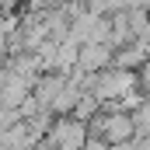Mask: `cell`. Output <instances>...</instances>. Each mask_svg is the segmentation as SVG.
Wrapping results in <instances>:
<instances>
[{
  "label": "cell",
  "mask_w": 150,
  "mask_h": 150,
  "mask_svg": "<svg viewBox=\"0 0 150 150\" xmlns=\"http://www.w3.org/2000/svg\"><path fill=\"white\" fill-rule=\"evenodd\" d=\"M150 56V45L143 42H126V45H115L112 49V67L115 70H129V74H136L140 67H143V59Z\"/></svg>",
  "instance_id": "277c9868"
},
{
  "label": "cell",
  "mask_w": 150,
  "mask_h": 150,
  "mask_svg": "<svg viewBox=\"0 0 150 150\" xmlns=\"http://www.w3.org/2000/svg\"><path fill=\"white\" fill-rule=\"evenodd\" d=\"M80 150H108V143H105L101 136H87V140H84V147H80Z\"/></svg>",
  "instance_id": "8992f818"
},
{
  "label": "cell",
  "mask_w": 150,
  "mask_h": 150,
  "mask_svg": "<svg viewBox=\"0 0 150 150\" xmlns=\"http://www.w3.org/2000/svg\"><path fill=\"white\" fill-rule=\"evenodd\" d=\"M45 140H52V147H56V150H80V147H84V140H87V126L77 122L74 115H59V119H52Z\"/></svg>",
  "instance_id": "6da1fadb"
},
{
  "label": "cell",
  "mask_w": 150,
  "mask_h": 150,
  "mask_svg": "<svg viewBox=\"0 0 150 150\" xmlns=\"http://www.w3.org/2000/svg\"><path fill=\"white\" fill-rule=\"evenodd\" d=\"M101 112V101H98V98H94V94H87V91H84V94H80V98H77V105H74V119L77 122H87V119H94V115Z\"/></svg>",
  "instance_id": "5b68a950"
},
{
  "label": "cell",
  "mask_w": 150,
  "mask_h": 150,
  "mask_svg": "<svg viewBox=\"0 0 150 150\" xmlns=\"http://www.w3.org/2000/svg\"><path fill=\"white\" fill-rule=\"evenodd\" d=\"M101 140L108 147H122L136 140V126L129 112H105V126H101Z\"/></svg>",
  "instance_id": "7a4b0ae2"
},
{
  "label": "cell",
  "mask_w": 150,
  "mask_h": 150,
  "mask_svg": "<svg viewBox=\"0 0 150 150\" xmlns=\"http://www.w3.org/2000/svg\"><path fill=\"white\" fill-rule=\"evenodd\" d=\"M112 67V45H101V42H84L80 52H77V70L80 74H98V70H108Z\"/></svg>",
  "instance_id": "3957f363"
},
{
  "label": "cell",
  "mask_w": 150,
  "mask_h": 150,
  "mask_svg": "<svg viewBox=\"0 0 150 150\" xmlns=\"http://www.w3.org/2000/svg\"><path fill=\"white\" fill-rule=\"evenodd\" d=\"M59 4H70V0H59Z\"/></svg>",
  "instance_id": "52a82bcc"
}]
</instances>
